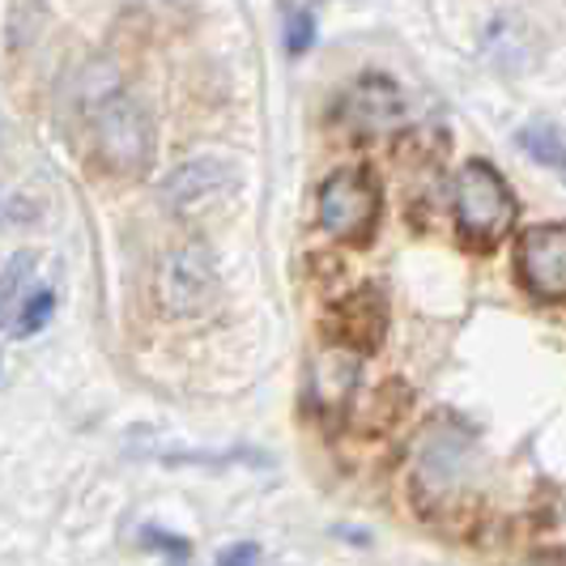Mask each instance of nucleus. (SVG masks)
<instances>
[{"label": "nucleus", "mask_w": 566, "mask_h": 566, "mask_svg": "<svg viewBox=\"0 0 566 566\" xmlns=\"http://www.w3.org/2000/svg\"><path fill=\"white\" fill-rule=\"evenodd\" d=\"M340 124L354 137H392L405 128V94L397 82L370 73L354 82L340 98Z\"/></svg>", "instance_id": "0eeeda50"}, {"label": "nucleus", "mask_w": 566, "mask_h": 566, "mask_svg": "<svg viewBox=\"0 0 566 566\" xmlns=\"http://www.w3.org/2000/svg\"><path fill=\"white\" fill-rule=\"evenodd\" d=\"M30 294H34V260L22 252L13 255L9 269H4V319H13Z\"/></svg>", "instance_id": "f8f14e48"}, {"label": "nucleus", "mask_w": 566, "mask_h": 566, "mask_svg": "<svg viewBox=\"0 0 566 566\" xmlns=\"http://www.w3.org/2000/svg\"><path fill=\"white\" fill-rule=\"evenodd\" d=\"M515 142H520V149H524L528 158H537L545 167L566 170V137L554 124H528V128H520Z\"/></svg>", "instance_id": "9d476101"}, {"label": "nucleus", "mask_w": 566, "mask_h": 566, "mask_svg": "<svg viewBox=\"0 0 566 566\" xmlns=\"http://www.w3.org/2000/svg\"><path fill=\"white\" fill-rule=\"evenodd\" d=\"M473 478V443L455 426H430L426 439L418 443V469L413 482L422 499H455L469 490Z\"/></svg>", "instance_id": "20e7f679"}, {"label": "nucleus", "mask_w": 566, "mask_h": 566, "mask_svg": "<svg viewBox=\"0 0 566 566\" xmlns=\"http://www.w3.org/2000/svg\"><path fill=\"white\" fill-rule=\"evenodd\" d=\"M515 566H566V554H563V549H541V554L520 558Z\"/></svg>", "instance_id": "2eb2a0df"}, {"label": "nucleus", "mask_w": 566, "mask_h": 566, "mask_svg": "<svg viewBox=\"0 0 566 566\" xmlns=\"http://www.w3.org/2000/svg\"><path fill=\"white\" fill-rule=\"evenodd\" d=\"M515 222V197L490 163H469L455 175V227L473 248H494Z\"/></svg>", "instance_id": "f257e3e1"}, {"label": "nucleus", "mask_w": 566, "mask_h": 566, "mask_svg": "<svg viewBox=\"0 0 566 566\" xmlns=\"http://www.w3.org/2000/svg\"><path fill=\"white\" fill-rule=\"evenodd\" d=\"M218 294V264L205 243H184L163 255L158 298L170 315H200Z\"/></svg>", "instance_id": "39448f33"}, {"label": "nucleus", "mask_w": 566, "mask_h": 566, "mask_svg": "<svg viewBox=\"0 0 566 566\" xmlns=\"http://www.w3.org/2000/svg\"><path fill=\"white\" fill-rule=\"evenodd\" d=\"M379 222V188L358 170H340L319 188V227L340 243H367Z\"/></svg>", "instance_id": "7ed1b4c3"}, {"label": "nucleus", "mask_w": 566, "mask_h": 566, "mask_svg": "<svg viewBox=\"0 0 566 566\" xmlns=\"http://www.w3.org/2000/svg\"><path fill=\"white\" fill-rule=\"evenodd\" d=\"M515 269L520 282L528 285L545 303L566 298V222H545V227L524 230L515 248Z\"/></svg>", "instance_id": "423d86ee"}, {"label": "nucleus", "mask_w": 566, "mask_h": 566, "mask_svg": "<svg viewBox=\"0 0 566 566\" xmlns=\"http://www.w3.org/2000/svg\"><path fill=\"white\" fill-rule=\"evenodd\" d=\"M218 566H260V549H255L252 541H243V545H230L227 554L218 558Z\"/></svg>", "instance_id": "4468645a"}, {"label": "nucleus", "mask_w": 566, "mask_h": 566, "mask_svg": "<svg viewBox=\"0 0 566 566\" xmlns=\"http://www.w3.org/2000/svg\"><path fill=\"white\" fill-rule=\"evenodd\" d=\"M282 22H285V48H290L294 56H298V52H307V48H312V39H315L312 13H307V9H298V4H285Z\"/></svg>", "instance_id": "ddd939ff"}, {"label": "nucleus", "mask_w": 566, "mask_h": 566, "mask_svg": "<svg viewBox=\"0 0 566 566\" xmlns=\"http://www.w3.org/2000/svg\"><path fill=\"white\" fill-rule=\"evenodd\" d=\"M56 312V294H52V285H34V294H30L27 303L18 307V315L9 319V333L13 337H30V333H39L48 319Z\"/></svg>", "instance_id": "9b49d317"}, {"label": "nucleus", "mask_w": 566, "mask_h": 566, "mask_svg": "<svg viewBox=\"0 0 566 566\" xmlns=\"http://www.w3.org/2000/svg\"><path fill=\"white\" fill-rule=\"evenodd\" d=\"M94 145H98V158L107 170L128 175V179L145 175L154 163V124L142 103H133L128 94L107 98L94 112Z\"/></svg>", "instance_id": "f03ea898"}, {"label": "nucleus", "mask_w": 566, "mask_h": 566, "mask_svg": "<svg viewBox=\"0 0 566 566\" xmlns=\"http://www.w3.org/2000/svg\"><path fill=\"white\" fill-rule=\"evenodd\" d=\"M230 188V167L213 163V158H200V163H184L179 170H170L167 184H163V200L170 209H192L197 200L213 197Z\"/></svg>", "instance_id": "1a4fd4ad"}, {"label": "nucleus", "mask_w": 566, "mask_h": 566, "mask_svg": "<svg viewBox=\"0 0 566 566\" xmlns=\"http://www.w3.org/2000/svg\"><path fill=\"white\" fill-rule=\"evenodd\" d=\"M363 349H354V345H328V349H319L312 363V400L319 409H340L349 392H354V384H358V370H363V358H358Z\"/></svg>", "instance_id": "6e6552de"}]
</instances>
